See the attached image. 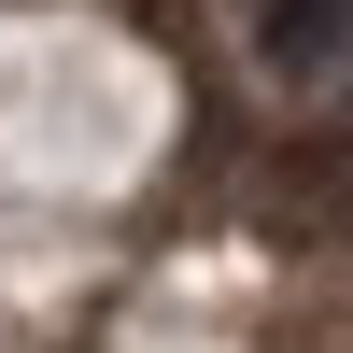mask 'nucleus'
<instances>
[{
	"mask_svg": "<svg viewBox=\"0 0 353 353\" xmlns=\"http://www.w3.org/2000/svg\"><path fill=\"white\" fill-rule=\"evenodd\" d=\"M353 43V0H254V57L269 71H325Z\"/></svg>",
	"mask_w": 353,
	"mask_h": 353,
	"instance_id": "nucleus-1",
	"label": "nucleus"
}]
</instances>
